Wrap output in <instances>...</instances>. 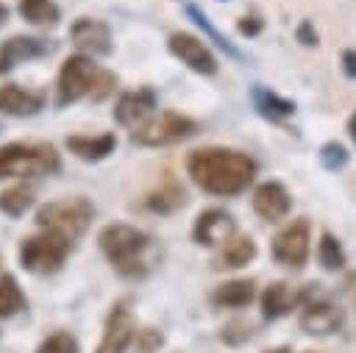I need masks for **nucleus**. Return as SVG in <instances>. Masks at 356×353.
I'll return each mask as SVG.
<instances>
[{
	"label": "nucleus",
	"instance_id": "obj_19",
	"mask_svg": "<svg viewBox=\"0 0 356 353\" xmlns=\"http://www.w3.org/2000/svg\"><path fill=\"white\" fill-rule=\"evenodd\" d=\"M298 300H300V297L292 292L289 284L275 281V284H270V286L261 292V314H264V320H278V317L289 314Z\"/></svg>",
	"mask_w": 356,
	"mask_h": 353
},
{
	"label": "nucleus",
	"instance_id": "obj_33",
	"mask_svg": "<svg viewBox=\"0 0 356 353\" xmlns=\"http://www.w3.org/2000/svg\"><path fill=\"white\" fill-rule=\"evenodd\" d=\"M245 339H250V325H248V322L234 320V322H228V325L222 328V342H228V345H242Z\"/></svg>",
	"mask_w": 356,
	"mask_h": 353
},
{
	"label": "nucleus",
	"instance_id": "obj_31",
	"mask_svg": "<svg viewBox=\"0 0 356 353\" xmlns=\"http://www.w3.org/2000/svg\"><path fill=\"white\" fill-rule=\"evenodd\" d=\"M164 345V336L156 328H142L136 334V353H156Z\"/></svg>",
	"mask_w": 356,
	"mask_h": 353
},
{
	"label": "nucleus",
	"instance_id": "obj_20",
	"mask_svg": "<svg viewBox=\"0 0 356 353\" xmlns=\"http://www.w3.org/2000/svg\"><path fill=\"white\" fill-rule=\"evenodd\" d=\"M67 147L78 158H83V161H100L108 153H114L117 136L114 133H103V136H67Z\"/></svg>",
	"mask_w": 356,
	"mask_h": 353
},
{
	"label": "nucleus",
	"instance_id": "obj_18",
	"mask_svg": "<svg viewBox=\"0 0 356 353\" xmlns=\"http://www.w3.org/2000/svg\"><path fill=\"white\" fill-rule=\"evenodd\" d=\"M253 295H256V284L250 278H234V281L220 284L211 292V303L220 309H242L253 300Z\"/></svg>",
	"mask_w": 356,
	"mask_h": 353
},
{
	"label": "nucleus",
	"instance_id": "obj_35",
	"mask_svg": "<svg viewBox=\"0 0 356 353\" xmlns=\"http://www.w3.org/2000/svg\"><path fill=\"white\" fill-rule=\"evenodd\" d=\"M339 64H342V72H345L350 81H356V50H353V47L342 50V58H339Z\"/></svg>",
	"mask_w": 356,
	"mask_h": 353
},
{
	"label": "nucleus",
	"instance_id": "obj_11",
	"mask_svg": "<svg viewBox=\"0 0 356 353\" xmlns=\"http://www.w3.org/2000/svg\"><path fill=\"white\" fill-rule=\"evenodd\" d=\"M236 233V222L225 208H206L197 214L192 236L203 247H220Z\"/></svg>",
	"mask_w": 356,
	"mask_h": 353
},
{
	"label": "nucleus",
	"instance_id": "obj_16",
	"mask_svg": "<svg viewBox=\"0 0 356 353\" xmlns=\"http://www.w3.org/2000/svg\"><path fill=\"white\" fill-rule=\"evenodd\" d=\"M47 50H50V44H47L44 39H33V36H11V39H6L3 47H0V72L14 69L19 61L44 56Z\"/></svg>",
	"mask_w": 356,
	"mask_h": 353
},
{
	"label": "nucleus",
	"instance_id": "obj_9",
	"mask_svg": "<svg viewBox=\"0 0 356 353\" xmlns=\"http://www.w3.org/2000/svg\"><path fill=\"white\" fill-rule=\"evenodd\" d=\"M167 47H170V53L181 61V64H186L192 72H197V75H214L217 72V58H214V53L209 50V44L203 42V39H197L195 33H186V31H175V33H170V39H167Z\"/></svg>",
	"mask_w": 356,
	"mask_h": 353
},
{
	"label": "nucleus",
	"instance_id": "obj_5",
	"mask_svg": "<svg viewBox=\"0 0 356 353\" xmlns=\"http://www.w3.org/2000/svg\"><path fill=\"white\" fill-rule=\"evenodd\" d=\"M70 245L72 242L64 239L61 233L44 231V233L31 236V239H25L19 245V261H22V267L28 272H39V275L56 272L64 264V258L70 253Z\"/></svg>",
	"mask_w": 356,
	"mask_h": 353
},
{
	"label": "nucleus",
	"instance_id": "obj_7",
	"mask_svg": "<svg viewBox=\"0 0 356 353\" xmlns=\"http://www.w3.org/2000/svg\"><path fill=\"white\" fill-rule=\"evenodd\" d=\"M309 250H312V225H309L306 217L292 220L273 239V258L284 267H292V270L306 267Z\"/></svg>",
	"mask_w": 356,
	"mask_h": 353
},
{
	"label": "nucleus",
	"instance_id": "obj_39",
	"mask_svg": "<svg viewBox=\"0 0 356 353\" xmlns=\"http://www.w3.org/2000/svg\"><path fill=\"white\" fill-rule=\"evenodd\" d=\"M267 353H289V347H275V350H267Z\"/></svg>",
	"mask_w": 356,
	"mask_h": 353
},
{
	"label": "nucleus",
	"instance_id": "obj_15",
	"mask_svg": "<svg viewBox=\"0 0 356 353\" xmlns=\"http://www.w3.org/2000/svg\"><path fill=\"white\" fill-rule=\"evenodd\" d=\"M70 36H72V44H75V47H81V50H86V53H92V56H108L111 47H114L111 31H108V25L100 22V19L81 17V19L72 25Z\"/></svg>",
	"mask_w": 356,
	"mask_h": 353
},
{
	"label": "nucleus",
	"instance_id": "obj_8",
	"mask_svg": "<svg viewBox=\"0 0 356 353\" xmlns=\"http://www.w3.org/2000/svg\"><path fill=\"white\" fill-rule=\"evenodd\" d=\"M97 67L86 56H70L58 72V106L75 103L83 95L92 92V83L97 78Z\"/></svg>",
	"mask_w": 356,
	"mask_h": 353
},
{
	"label": "nucleus",
	"instance_id": "obj_17",
	"mask_svg": "<svg viewBox=\"0 0 356 353\" xmlns=\"http://www.w3.org/2000/svg\"><path fill=\"white\" fill-rule=\"evenodd\" d=\"M42 108V97L36 92H28L17 83L0 86V111L11 117H31Z\"/></svg>",
	"mask_w": 356,
	"mask_h": 353
},
{
	"label": "nucleus",
	"instance_id": "obj_2",
	"mask_svg": "<svg viewBox=\"0 0 356 353\" xmlns=\"http://www.w3.org/2000/svg\"><path fill=\"white\" fill-rule=\"evenodd\" d=\"M100 242V250L106 253V258L128 278H136V275H145L147 264H145V250L150 247V233L134 228V225H106L97 236Z\"/></svg>",
	"mask_w": 356,
	"mask_h": 353
},
{
	"label": "nucleus",
	"instance_id": "obj_29",
	"mask_svg": "<svg viewBox=\"0 0 356 353\" xmlns=\"http://www.w3.org/2000/svg\"><path fill=\"white\" fill-rule=\"evenodd\" d=\"M348 158H350V153H348V147H345L342 142H325V145L320 147V164H323V170H328V172L345 170V167H348Z\"/></svg>",
	"mask_w": 356,
	"mask_h": 353
},
{
	"label": "nucleus",
	"instance_id": "obj_10",
	"mask_svg": "<svg viewBox=\"0 0 356 353\" xmlns=\"http://www.w3.org/2000/svg\"><path fill=\"white\" fill-rule=\"evenodd\" d=\"M134 336V320H131V297H122L111 306L103 339L97 345V353H125L128 342Z\"/></svg>",
	"mask_w": 356,
	"mask_h": 353
},
{
	"label": "nucleus",
	"instance_id": "obj_28",
	"mask_svg": "<svg viewBox=\"0 0 356 353\" xmlns=\"http://www.w3.org/2000/svg\"><path fill=\"white\" fill-rule=\"evenodd\" d=\"M186 11H189V17H192V19H195V22L203 28V33H206L211 42H217V47H222L228 56L239 58V50H236V47H234V44H231V42H228V39H225V36H222V33H220V31H217L211 22H209V17H206V14H203L197 6H192V3H189V6H186Z\"/></svg>",
	"mask_w": 356,
	"mask_h": 353
},
{
	"label": "nucleus",
	"instance_id": "obj_26",
	"mask_svg": "<svg viewBox=\"0 0 356 353\" xmlns=\"http://www.w3.org/2000/svg\"><path fill=\"white\" fill-rule=\"evenodd\" d=\"M22 306H25V295L19 284L14 281V275H3L0 278V317H14Z\"/></svg>",
	"mask_w": 356,
	"mask_h": 353
},
{
	"label": "nucleus",
	"instance_id": "obj_25",
	"mask_svg": "<svg viewBox=\"0 0 356 353\" xmlns=\"http://www.w3.org/2000/svg\"><path fill=\"white\" fill-rule=\"evenodd\" d=\"M19 14L31 25H56L58 6L53 0H19Z\"/></svg>",
	"mask_w": 356,
	"mask_h": 353
},
{
	"label": "nucleus",
	"instance_id": "obj_3",
	"mask_svg": "<svg viewBox=\"0 0 356 353\" xmlns=\"http://www.w3.org/2000/svg\"><path fill=\"white\" fill-rule=\"evenodd\" d=\"M92 217H95V206L86 197H64V200H53V203L42 206L36 214V222L44 231L61 233L64 239L72 242V239L83 236Z\"/></svg>",
	"mask_w": 356,
	"mask_h": 353
},
{
	"label": "nucleus",
	"instance_id": "obj_34",
	"mask_svg": "<svg viewBox=\"0 0 356 353\" xmlns=\"http://www.w3.org/2000/svg\"><path fill=\"white\" fill-rule=\"evenodd\" d=\"M295 39L303 44V47H317V31L309 19H303L298 28H295Z\"/></svg>",
	"mask_w": 356,
	"mask_h": 353
},
{
	"label": "nucleus",
	"instance_id": "obj_13",
	"mask_svg": "<svg viewBox=\"0 0 356 353\" xmlns=\"http://www.w3.org/2000/svg\"><path fill=\"white\" fill-rule=\"evenodd\" d=\"M339 325H342V309L337 303H331L328 297H314V300H306L303 303L300 328L306 334L325 336V334H334Z\"/></svg>",
	"mask_w": 356,
	"mask_h": 353
},
{
	"label": "nucleus",
	"instance_id": "obj_32",
	"mask_svg": "<svg viewBox=\"0 0 356 353\" xmlns=\"http://www.w3.org/2000/svg\"><path fill=\"white\" fill-rule=\"evenodd\" d=\"M114 86H117V78H114L111 72L100 69V72H97V78H95V83H92L89 97H92V100H103V97H108V95L114 92Z\"/></svg>",
	"mask_w": 356,
	"mask_h": 353
},
{
	"label": "nucleus",
	"instance_id": "obj_6",
	"mask_svg": "<svg viewBox=\"0 0 356 353\" xmlns=\"http://www.w3.org/2000/svg\"><path fill=\"white\" fill-rule=\"evenodd\" d=\"M195 128H197L195 120H189L178 111H164L159 117H150L142 128H136L131 133V142L142 145V147H161V145H172V142L192 136Z\"/></svg>",
	"mask_w": 356,
	"mask_h": 353
},
{
	"label": "nucleus",
	"instance_id": "obj_12",
	"mask_svg": "<svg viewBox=\"0 0 356 353\" xmlns=\"http://www.w3.org/2000/svg\"><path fill=\"white\" fill-rule=\"evenodd\" d=\"M153 108H156V92L147 89V86L145 89H134V92L120 95V100L114 106V120L120 125L136 131V128H142L150 120Z\"/></svg>",
	"mask_w": 356,
	"mask_h": 353
},
{
	"label": "nucleus",
	"instance_id": "obj_36",
	"mask_svg": "<svg viewBox=\"0 0 356 353\" xmlns=\"http://www.w3.org/2000/svg\"><path fill=\"white\" fill-rule=\"evenodd\" d=\"M236 28H239L242 36H256V33L261 31V19H256V17H242Z\"/></svg>",
	"mask_w": 356,
	"mask_h": 353
},
{
	"label": "nucleus",
	"instance_id": "obj_22",
	"mask_svg": "<svg viewBox=\"0 0 356 353\" xmlns=\"http://www.w3.org/2000/svg\"><path fill=\"white\" fill-rule=\"evenodd\" d=\"M186 203V192L181 189V183H175V181H164L159 189H153L150 195H147V200H145V206L150 208V211H159V214H170V211H175V208H181Z\"/></svg>",
	"mask_w": 356,
	"mask_h": 353
},
{
	"label": "nucleus",
	"instance_id": "obj_37",
	"mask_svg": "<svg viewBox=\"0 0 356 353\" xmlns=\"http://www.w3.org/2000/svg\"><path fill=\"white\" fill-rule=\"evenodd\" d=\"M348 133H350V139H353V145H356V111H353L350 120H348Z\"/></svg>",
	"mask_w": 356,
	"mask_h": 353
},
{
	"label": "nucleus",
	"instance_id": "obj_24",
	"mask_svg": "<svg viewBox=\"0 0 356 353\" xmlns=\"http://www.w3.org/2000/svg\"><path fill=\"white\" fill-rule=\"evenodd\" d=\"M317 258H320L323 270H328V272H337V270H342V267L348 264V256H345L339 239H337L331 231H323V233H320V242H317Z\"/></svg>",
	"mask_w": 356,
	"mask_h": 353
},
{
	"label": "nucleus",
	"instance_id": "obj_30",
	"mask_svg": "<svg viewBox=\"0 0 356 353\" xmlns=\"http://www.w3.org/2000/svg\"><path fill=\"white\" fill-rule=\"evenodd\" d=\"M36 353H81V350H78V342H75L72 334L58 331V334H50V336L39 345Z\"/></svg>",
	"mask_w": 356,
	"mask_h": 353
},
{
	"label": "nucleus",
	"instance_id": "obj_21",
	"mask_svg": "<svg viewBox=\"0 0 356 353\" xmlns=\"http://www.w3.org/2000/svg\"><path fill=\"white\" fill-rule=\"evenodd\" d=\"M250 97H253L256 111H259L261 117L273 120V122H281V120H286V117L295 114V103H292V100H286V97H281V95L264 89V86H253Z\"/></svg>",
	"mask_w": 356,
	"mask_h": 353
},
{
	"label": "nucleus",
	"instance_id": "obj_38",
	"mask_svg": "<svg viewBox=\"0 0 356 353\" xmlns=\"http://www.w3.org/2000/svg\"><path fill=\"white\" fill-rule=\"evenodd\" d=\"M6 17H8V8H6V6H3V3H0V25H3V22H6Z\"/></svg>",
	"mask_w": 356,
	"mask_h": 353
},
{
	"label": "nucleus",
	"instance_id": "obj_1",
	"mask_svg": "<svg viewBox=\"0 0 356 353\" xmlns=\"http://www.w3.org/2000/svg\"><path fill=\"white\" fill-rule=\"evenodd\" d=\"M256 170L259 164L248 153L231 147H200L186 158L189 178L203 192L217 197H234L245 192L256 178Z\"/></svg>",
	"mask_w": 356,
	"mask_h": 353
},
{
	"label": "nucleus",
	"instance_id": "obj_27",
	"mask_svg": "<svg viewBox=\"0 0 356 353\" xmlns=\"http://www.w3.org/2000/svg\"><path fill=\"white\" fill-rule=\"evenodd\" d=\"M33 203V192L25 189V186H11L0 195V211H6L8 217H19L31 208Z\"/></svg>",
	"mask_w": 356,
	"mask_h": 353
},
{
	"label": "nucleus",
	"instance_id": "obj_14",
	"mask_svg": "<svg viewBox=\"0 0 356 353\" xmlns=\"http://www.w3.org/2000/svg\"><path fill=\"white\" fill-rule=\"evenodd\" d=\"M289 208H292V197H289V192H286L284 183L264 181V183L256 186V192H253V211L261 220L278 222V220H284L289 214Z\"/></svg>",
	"mask_w": 356,
	"mask_h": 353
},
{
	"label": "nucleus",
	"instance_id": "obj_4",
	"mask_svg": "<svg viewBox=\"0 0 356 353\" xmlns=\"http://www.w3.org/2000/svg\"><path fill=\"white\" fill-rule=\"evenodd\" d=\"M58 170V153L50 145H6L0 147V178L47 175Z\"/></svg>",
	"mask_w": 356,
	"mask_h": 353
},
{
	"label": "nucleus",
	"instance_id": "obj_23",
	"mask_svg": "<svg viewBox=\"0 0 356 353\" xmlns=\"http://www.w3.org/2000/svg\"><path fill=\"white\" fill-rule=\"evenodd\" d=\"M256 258V242L250 236H231L220 250V267H245Z\"/></svg>",
	"mask_w": 356,
	"mask_h": 353
}]
</instances>
